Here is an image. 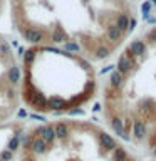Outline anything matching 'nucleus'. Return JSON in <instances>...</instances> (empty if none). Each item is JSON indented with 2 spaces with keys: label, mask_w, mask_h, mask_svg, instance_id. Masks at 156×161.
Listing matches in <instances>:
<instances>
[{
  "label": "nucleus",
  "mask_w": 156,
  "mask_h": 161,
  "mask_svg": "<svg viewBox=\"0 0 156 161\" xmlns=\"http://www.w3.org/2000/svg\"><path fill=\"white\" fill-rule=\"evenodd\" d=\"M99 141H101V144H103V148H106V149H114L116 148L114 139L106 133H99Z\"/></svg>",
  "instance_id": "nucleus-1"
},
{
  "label": "nucleus",
  "mask_w": 156,
  "mask_h": 161,
  "mask_svg": "<svg viewBox=\"0 0 156 161\" xmlns=\"http://www.w3.org/2000/svg\"><path fill=\"white\" fill-rule=\"evenodd\" d=\"M45 151H47V143H44L42 139H34V143H32V153L44 154Z\"/></svg>",
  "instance_id": "nucleus-2"
},
{
  "label": "nucleus",
  "mask_w": 156,
  "mask_h": 161,
  "mask_svg": "<svg viewBox=\"0 0 156 161\" xmlns=\"http://www.w3.org/2000/svg\"><path fill=\"white\" fill-rule=\"evenodd\" d=\"M134 134H136V138H138V139L144 138L146 131H144V124L141 123V121H138V123H134Z\"/></svg>",
  "instance_id": "nucleus-3"
},
{
  "label": "nucleus",
  "mask_w": 156,
  "mask_h": 161,
  "mask_svg": "<svg viewBox=\"0 0 156 161\" xmlns=\"http://www.w3.org/2000/svg\"><path fill=\"white\" fill-rule=\"evenodd\" d=\"M126 27H128V17H126V15H119L116 29H118L119 32H123V30H126Z\"/></svg>",
  "instance_id": "nucleus-4"
},
{
  "label": "nucleus",
  "mask_w": 156,
  "mask_h": 161,
  "mask_svg": "<svg viewBox=\"0 0 156 161\" xmlns=\"http://www.w3.org/2000/svg\"><path fill=\"white\" fill-rule=\"evenodd\" d=\"M17 77H19V70H17V67H12V70H10V80L17 82Z\"/></svg>",
  "instance_id": "nucleus-5"
}]
</instances>
